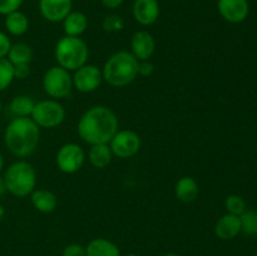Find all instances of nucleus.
Returning <instances> with one entry per match:
<instances>
[{"label": "nucleus", "instance_id": "f257e3e1", "mask_svg": "<svg viewBox=\"0 0 257 256\" xmlns=\"http://www.w3.org/2000/svg\"><path fill=\"white\" fill-rule=\"evenodd\" d=\"M117 131V115L104 105L92 107L80 117L78 122V135L90 146L109 143Z\"/></svg>", "mask_w": 257, "mask_h": 256}, {"label": "nucleus", "instance_id": "f03ea898", "mask_svg": "<svg viewBox=\"0 0 257 256\" xmlns=\"http://www.w3.org/2000/svg\"><path fill=\"white\" fill-rule=\"evenodd\" d=\"M40 131L29 117H15L4 132L7 148L15 157H29L39 145Z\"/></svg>", "mask_w": 257, "mask_h": 256}, {"label": "nucleus", "instance_id": "7ed1b4c3", "mask_svg": "<svg viewBox=\"0 0 257 256\" xmlns=\"http://www.w3.org/2000/svg\"><path fill=\"white\" fill-rule=\"evenodd\" d=\"M138 62L140 60L130 52L120 50L114 53L104 63L103 79L112 87H125L137 78Z\"/></svg>", "mask_w": 257, "mask_h": 256}, {"label": "nucleus", "instance_id": "20e7f679", "mask_svg": "<svg viewBox=\"0 0 257 256\" xmlns=\"http://www.w3.org/2000/svg\"><path fill=\"white\" fill-rule=\"evenodd\" d=\"M54 55L59 67L69 72L79 69L80 67L87 64L89 50L82 38L65 35L58 40Z\"/></svg>", "mask_w": 257, "mask_h": 256}, {"label": "nucleus", "instance_id": "39448f33", "mask_svg": "<svg viewBox=\"0 0 257 256\" xmlns=\"http://www.w3.org/2000/svg\"><path fill=\"white\" fill-rule=\"evenodd\" d=\"M7 191L17 197H25L34 191L37 183V173L33 166L27 161H17L12 163L4 175Z\"/></svg>", "mask_w": 257, "mask_h": 256}, {"label": "nucleus", "instance_id": "423d86ee", "mask_svg": "<svg viewBox=\"0 0 257 256\" xmlns=\"http://www.w3.org/2000/svg\"><path fill=\"white\" fill-rule=\"evenodd\" d=\"M73 87V78L67 69L59 67H52L45 72L43 77L44 92L52 98H65L69 95Z\"/></svg>", "mask_w": 257, "mask_h": 256}, {"label": "nucleus", "instance_id": "0eeeda50", "mask_svg": "<svg viewBox=\"0 0 257 256\" xmlns=\"http://www.w3.org/2000/svg\"><path fill=\"white\" fill-rule=\"evenodd\" d=\"M65 109L58 100L48 99L35 103L32 113V119L38 127L54 128L63 123Z\"/></svg>", "mask_w": 257, "mask_h": 256}, {"label": "nucleus", "instance_id": "6e6552de", "mask_svg": "<svg viewBox=\"0 0 257 256\" xmlns=\"http://www.w3.org/2000/svg\"><path fill=\"white\" fill-rule=\"evenodd\" d=\"M108 145L114 156L119 158H130L137 155L141 150V138L133 131H117Z\"/></svg>", "mask_w": 257, "mask_h": 256}, {"label": "nucleus", "instance_id": "1a4fd4ad", "mask_svg": "<svg viewBox=\"0 0 257 256\" xmlns=\"http://www.w3.org/2000/svg\"><path fill=\"white\" fill-rule=\"evenodd\" d=\"M84 160V151L77 143H67L62 146L57 153L58 168L68 175L78 172L82 168Z\"/></svg>", "mask_w": 257, "mask_h": 256}, {"label": "nucleus", "instance_id": "9d476101", "mask_svg": "<svg viewBox=\"0 0 257 256\" xmlns=\"http://www.w3.org/2000/svg\"><path fill=\"white\" fill-rule=\"evenodd\" d=\"M74 72L73 85L82 93L94 92L103 80L102 70L93 64H84Z\"/></svg>", "mask_w": 257, "mask_h": 256}, {"label": "nucleus", "instance_id": "9b49d317", "mask_svg": "<svg viewBox=\"0 0 257 256\" xmlns=\"http://www.w3.org/2000/svg\"><path fill=\"white\" fill-rule=\"evenodd\" d=\"M217 9L226 22L238 24L248 17L250 5L247 0H217Z\"/></svg>", "mask_w": 257, "mask_h": 256}, {"label": "nucleus", "instance_id": "f8f14e48", "mask_svg": "<svg viewBox=\"0 0 257 256\" xmlns=\"http://www.w3.org/2000/svg\"><path fill=\"white\" fill-rule=\"evenodd\" d=\"M72 0H39L42 17L50 23H59L72 12Z\"/></svg>", "mask_w": 257, "mask_h": 256}, {"label": "nucleus", "instance_id": "ddd939ff", "mask_svg": "<svg viewBox=\"0 0 257 256\" xmlns=\"http://www.w3.org/2000/svg\"><path fill=\"white\" fill-rule=\"evenodd\" d=\"M132 12L136 22L148 27L157 22L161 9L157 0H135Z\"/></svg>", "mask_w": 257, "mask_h": 256}, {"label": "nucleus", "instance_id": "4468645a", "mask_svg": "<svg viewBox=\"0 0 257 256\" xmlns=\"http://www.w3.org/2000/svg\"><path fill=\"white\" fill-rule=\"evenodd\" d=\"M132 54L138 60H150L156 50V42L152 34L146 30H138L131 40Z\"/></svg>", "mask_w": 257, "mask_h": 256}, {"label": "nucleus", "instance_id": "2eb2a0df", "mask_svg": "<svg viewBox=\"0 0 257 256\" xmlns=\"http://www.w3.org/2000/svg\"><path fill=\"white\" fill-rule=\"evenodd\" d=\"M241 232V221L240 216L226 213L221 216L215 225V235L220 240L228 241L235 238Z\"/></svg>", "mask_w": 257, "mask_h": 256}, {"label": "nucleus", "instance_id": "dca6fc26", "mask_svg": "<svg viewBox=\"0 0 257 256\" xmlns=\"http://www.w3.org/2000/svg\"><path fill=\"white\" fill-rule=\"evenodd\" d=\"M85 256H120V251L114 242L98 237L85 246Z\"/></svg>", "mask_w": 257, "mask_h": 256}, {"label": "nucleus", "instance_id": "f3484780", "mask_svg": "<svg viewBox=\"0 0 257 256\" xmlns=\"http://www.w3.org/2000/svg\"><path fill=\"white\" fill-rule=\"evenodd\" d=\"M88 28V18L82 12H70L63 20V29L65 35L80 37Z\"/></svg>", "mask_w": 257, "mask_h": 256}, {"label": "nucleus", "instance_id": "a211bd4d", "mask_svg": "<svg viewBox=\"0 0 257 256\" xmlns=\"http://www.w3.org/2000/svg\"><path fill=\"white\" fill-rule=\"evenodd\" d=\"M175 195L181 202H193L198 196V185L195 178L191 176H185V177L180 178L178 182L176 183Z\"/></svg>", "mask_w": 257, "mask_h": 256}, {"label": "nucleus", "instance_id": "6ab92c4d", "mask_svg": "<svg viewBox=\"0 0 257 256\" xmlns=\"http://www.w3.org/2000/svg\"><path fill=\"white\" fill-rule=\"evenodd\" d=\"M30 198L33 206L43 213H50L57 208L58 198L52 191L34 190L30 193Z\"/></svg>", "mask_w": 257, "mask_h": 256}, {"label": "nucleus", "instance_id": "aec40b11", "mask_svg": "<svg viewBox=\"0 0 257 256\" xmlns=\"http://www.w3.org/2000/svg\"><path fill=\"white\" fill-rule=\"evenodd\" d=\"M113 153L108 143L103 145H93L88 152V158L92 166L95 168H105L112 162Z\"/></svg>", "mask_w": 257, "mask_h": 256}, {"label": "nucleus", "instance_id": "412c9836", "mask_svg": "<svg viewBox=\"0 0 257 256\" xmlns=\"http://www.w3.org/2000/svg\"><path fill=\"white\" fill-rule=\"evenodd\" d=\"M5 17H7L5 18V28L12 35L19 37V35L25 34L28 32L29 20H28V17L24 13L17 10V12L5 15Z\"/></svg>", "mask_w": 257, "mask_h": 256}, {"label": "nucleus", "instance_id": "4be33fe9", "mask_svg": "<svg viewBox=\"0 0 257 256\" xmlns=\"http://www.w3.org/2000/svg\"><path fill=\"white\" fill-rule=\"evenodd\" d=\"M33 59V50L30 45L27 43H15L12 44L9 53H8V60L13 65L17 64H30Z\"/></svg>", "mask_w": 257, "mask_h": 256}, {"label": "nucleus", "instance_id": "5701e85b", "mask_svg": "<svg viewBox=\"0 0 257 256\" xmlns=\"http://www.w3.org/2000/svg\"><path fill=\"white\" fill-rule=\"evenodd\" d=\"M34 100L28 95H18L10 103V112L15 117H29L34 109Z\"/></svg>", "mask_w": 257, "mask_h": 256}, {"label": "nucleus", "instance_id": "b1692460", "mask_svg": "<svg viewBox=\"0 0 257 256\" xmlns=\"http://www.w3.org/2000/svg\"><path fill=\"white\" fill-rule=\"evenodd\" d=\"M241 232L247 236L257 235V211L246 210L242 215H240Z\"/></svg>", "mask_w": 257, "mask_h": 256}, {"label": "nucleus", "instance_id": "393cba45", "mask_svg": "<svg viewBox=\"0 0 257 256\" xmlns=\"http://www.w3.org/2000/svg\"><path fill=\"white\" fill-rule=\"evenodd\" d=\"M14 79V68L8 58H0V92L7 89Z\"/></svg>", "mask_w": 257, "mask_h": 256}, {"label": "nucleus", "instance_id": "a878e982", "mask_svg": "<svg viewBox=\"0 0 257 256\" xmlns=\"http://www.w3.org/2000/svg\"><path fill=\"white\" fill-rule=\"evenodd\" d=\"M226 210L227 213L240 216L246 211V202L241 196L238 195H230L225 201Z\"/></svg>", "mask_w": 257, "mask_h": 256}, {"label": "nucleus", "instance_id": "bb28decb", "mask_svg": "<svg viewBox=\"0 0 257 256\" xmlns=\"http://www.w3.org/2000/svg\"><path fill=\"white\" fill-rule=\"evenodd\" d=\"M102 28L107 33H115L120 32L124 28V20L120 15L109 14L103 19Z\"/></svg>", "mask_w": 257, "mask_h": 256}, {"label": "nucleus", "instance_id": "cd10ccee", "mask_svg": "<svg viewBox=\"0 0 257 256\" xmlns=\"http://www.w3.org/2000/svg\"><path fill=\"white\" fill-rule=\"evenodd\" d=\"M24 0H0V14L8 15L19 10Z\"/></svg>", "mask_w": 257, "mask_h": 256}, {"label": "nucleus", "instance_id": "c85d7f7f", "mask_svg": "<svg viewBox=\"0 0 257 256\" xmlns=\"http://www.w3.org/2000/svg\"><path fill=\"white\" fill-rule=\"evenodd\" d=\"M62 256H85V247L78 243H70L63 248Z\"/></svg>", "mask_w": 257, "mask_h": 256}, {"label": "nucleus", "instance_id": "c756f323", "mask_svg": "<svg viewBox=\"0 0 257 256\" xmlns=\"http://www.w3.org/2000/svg\"><path fill=\"white\" fill-rule=\"evenodd\" d=\"M155 72V65L150 60H140L138 62V74L142 77H150Z\"/></svg>", "mask_w": 257, "mask_h": 256}, {"label": "nucleus", "instance_id": "7c9ffc66", "mask_svg": "<svg viewBox=\"0 0 257 256\" xmlns=\"http://www.w3.org/2000/svg\"><path fill=\"white\" fill-rule=\"evenodd\" d=\"M10 48H12V42L9 37L0 30V58H7Z\"/></svg>", "mask_w": 257, "mask_h": 256}, {"label": "nucleus", "instance_id": "2f4dec72", "mask_svg": "<svg viewBox=\"0 0 257 256\" xmlns=\"http://www.w3.org/2000/svg\"><path fill=\"white\" fill-rule=\"evenodd\" d=\"M13 68H14V78L18 79H25L30 74L29 64H17L13 65Z\"/></svg>", "mask_w": 257, "mask_h": 256}, {"label": "nucleus", "instance_id": "473e14b6", "mask_svg": "<svg viewBox=\"0 0 257 256\" xmlns=\"http://www.w3.org/2000/svg\"><path fill=\"white\" fill-rule=\"evenodd\" d=\"M123 2L124 0H100V3H102V5L104 8H107V9H117V8H119L120 5L123 4Z\"/></svg>", "mask_w": 257, "mask_h": 256}, {"label": "nucleus", "instance_id": "72a5a7b5", "mask_svg": "<svg viewBox=\"0 0 257 256\" xmlns=\"http://www.w3.org/2000/svg\"><path fill=\"white\" fill-rule=\"evenodd\" d=\"M5 192H7V185H5L4 177H2V176H0V196L4 195Z\"/></svg>", "mask_w": 257, "mask_h": 256}, {"label": "nucleus", "instance_id": "f704fd0d", "mask_svg": "<svg viewBox=\"0 0 257 256\" xmlns=\"http://www.w3.org/2000/svg\"><path fill=\"white\" fill-rule=\"evenodd\" d=\"M4 215H5L4 207H3V205H2V203H0V222H2V220H3V217H4Z\"/></svg>", "mask_w": 257, "mask_h": 256}, {"label": "nucleus", "instance_id": "c9c22d12", "mask_svg": "<svg viewBox=\"0 0 257 256\" xmlns=\"http://www.w3.org/2000/svg\"><path fill=\"white\" fill-rule=\"evenodd\" d=\"M3 167H4V158H3L2 153H0V172H2Z\"/></svg>", "mask_w": 257, "mask_h": 256}, {"label": "nucleus", "instance_id": "e433bc0d", "mask_svg": "<svg viewBox=\"0 0 257 256\" xmlns=\"http://www.w3.org/2000/svg\"><path fill=\"white\" fill-rule=\"evenodd\" d=\"M163 256H181V255H178V253H175V252H170V253H165Z\"/></svg>", "mask_w": 257, "mask_h": 256}, {"label": "nucleus", "instance_id": "4c0bfd02", "mask_svg": "<svg viewBox=\"0 0 257 256\" xmlns=\"http://www.w3.org/2000/svg\"><path fill=\"white\" fill-rule=\"evenodd\" d=\"M125 256H138V255H136V253H127Z\"/></svg>", "mask_w": 257, "mask_h": 256}, {"label": "nucleus", "instance_id": "58836bf2", "mask_svg": "<svg viewBox=\"0 0 257 256\" xmlns=\"http://www.w3.org/2000/svg\"><path fill=\"white\" fill-rule=\"evenodd\" d=\"M0 113H2V102H0Z\"/></svg>", "mask_w": 257, "mask_h": 256}, {"label": "nucleus", "instance_id": "ea45409f", "mask_svg": "<svg viewBox=\"0 0 257 256\" xmlns=\"http://www.w3.org/2000/svg\"><path fill=\"white\" fill-rule=\"evenodd\" d=\"M255 256H257V252H256V253H255Z\"/></svg>", "mask_w": 257, "mask_h": 256}]
</instances>
